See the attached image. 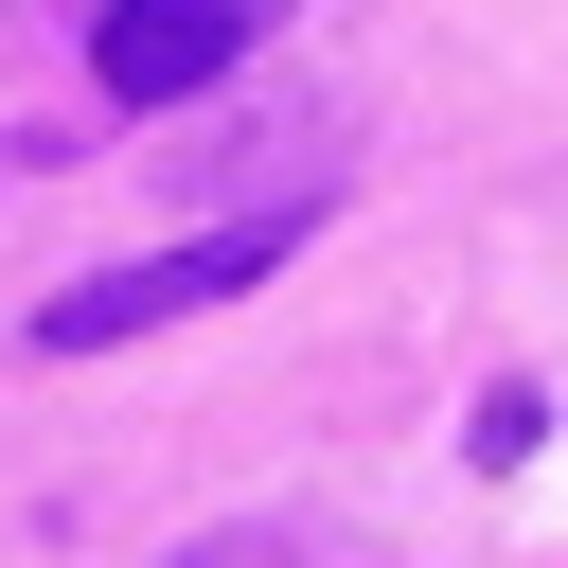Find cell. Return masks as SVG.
Returning <instances> with one entry per match:
<instances>
[{
  "instance_id": "2",
  "label": "cell",
  "mask_w": 568,
  "mask_h": 568,
  "mask_svg": "<svg viewBox=\"0 0 568 568\" xmlns=\"http://www.w3.org/2000/svg\"><path fill=\"white\" fill-rule=\"evenodd\" d=\"M248 36H266V18H231V0H89V71H106V106H195Z\"/></svg>"
},
{
  "instance_id": "1",
  "label": "cell",
  "mask_w": 568,
  "mask_h": 568,
  "mask_svg": "<svg viewBox=\"0 0 568 568\" xmlns=\"http://www.w3.org/2000/svg\"><path fill=\"white\" fill-rule=\"evenodd\" d=\"M284 248H302V195H284V213H231V231H195V248H142V266H106V284H53V302H36V355H106V337H142V320H195V302L266 284Z\"/></svg>"
},
{
  "instance_id": "5",
  "label": "cell",
  "mask_w": 568,
  "mask_h": 568,
  "mask_svg": "<svg viewBox=\"0 0 568 568\" xmlns=\"http://www.w3.org/2000/svg\"><path fill=\"white\" fill-rule=\"evenodd\" d=\"M231 18H284V0H231Z\"/></svg>"
},
{
  "instance_id": "3",
  "label": "cell",
  "mask_w": 568,
  "mask_h": 568,
  "mask_svg": "<svg viewBox=\"0 0 568 568\" xmlns=\"http://www.w3.org/2000/svg\"><path fill=\"white\" fill-rule=\"evenodd\" d=\"M160 568H373V532H355V515H213V532L160 550Z\"/></svg>"
},
{
  "instance_id": "4",
  "label": "cell",
  "mask_w": 568,
  "mask_h": 568,
  "mask_svg": "<svg viewBox=\"0 0 568 568\" xmlns=\"http://www.w3.org/2000/svg\"><path fill=\"white\" fill-rule=\"evenodd\" d=\"M462 444H479V462H532V444H550V408H532V390H479V426H462Z\"/></svg>"
}]
</instances>
